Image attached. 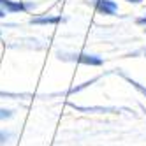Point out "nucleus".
Segmentation results:
<instances>
[{
    "label": "nucleus",
    "instance_id": "2eb2a0df",
    "mask_svg": "<svg viewBox=\"0 0 146 146\" xmlns=\"http://www.w3.org/2000/svg\"><path fill=\"white\" fill-rule=\"evenodd\" d=\"M0 35H2V32H0Z\"/></svg>",
    "mask_w": 146,
    "mask_h": 146
},
{
    "label": "nucleus",
    "instance_id": "f257e3e1",
    "mask_svg": "<svg viewBox=\"0 0 146 146\" xmlns=\"http://www.w3.org/2000/svg\"><path fill=\"white\" fill-rule=\"evenodd\" d=\"M56 56L64 62H74V64H79V65H88V67H100L104 64L102 56L99 55H93V53H70V51H58Z\"/></svg>",
    "mask_w": 146,
    "mask_h": 146
},
{
    "label": "nucleus",
    "instance_id": "ddd939ff",
    "mask_svg": "<svg viewBox=\"0 0 146 146\" xmlns=\"http://www.w3.org/2000/svg\"><path fill=\"white\" fill-rule=\"evenodd\" d=\"M143 55H144V56H146V48H144V49H143Z\"/></svg>",
    "mask_w": 146,
    "mask_h": 146
},
{
    "label": "nucleus",
    "instance_id": "0eeeda50",
    "mask_svg": "<svg viewBox=\"0 0 146 146\" xmlns=\"http://www.w3.org/2000/svg\"><path fill=\"white\" fill-rule=\"evenodd\" d=\"M99 79H100V76H95V78H92V79H88V81H85V83H81V85H78V86H72V88L67 92V95H74V93H79L81 90H85V88L92 86L93 83H97Z\"/></svg>",
    "mask_w": 146,
    "mask_h": 146
},
{
    "label": "nucleus",
    "instance_id": "f8f14e48",
    "mask_svg": "<svg viewBox=\"0 0 146 146\" xmlns=\"http://www.w3.org/2000/svg\"><path fill=\"white\" fill-rule=\"evenodd\" d=\"M7 16V13L5 11H2V9H0V18H5Z\"/></svg>",
    "mask_w": 146,
    "mask_h": 146
},
{
    "label": "nucleus",
    "instance_id": "423d86ee",
    "mask_svg": "<svg viewBox=\"0 0 146 146\" xmlns=\"http://www.w3.org/2000/svg\"><path fill=\"white\" fill-rule=\"evenodd\" d=\"M116 74H120V76H121L125 81H127V83H130V85H132V86H134V88L137 90V92L141 93V95L146 99V86H144V85H141V83H139V81H135L134 78H130V76H127V74H123L121 70H116Z\"/></svg>",
    "mask_w": 146,
    "mask_h": 146
},
{
    "label": "nucleus",
    "instance_id": "1a4fd4ad",
    "mask_svg": "<svg viewBox=\"0 0 146 146\" xmlns=\"http://www.w3.org/2000/svg\"><path fill=\"white\" fill-rule=\"evenodd\" d=\"M16 114L14 109H7V108H0V121H5V120H11Z\"/></svg>",
    "mask_w": 146,
    "mask_h": 146
},
{
    "label": "nucleus",
    "instance_id": "f03ea898",
    "mask_svg": "<svg viewBox=\"0 0 146 146\" xmlns=\"http://www.w3.org/2000/svg\"><path fill=\"white\" fill-rule=\"evenodd\" d=\"M35 7L34 2L27 0H0V9L5 11L7 14H16V13H30Z\"/></svg>",
    "mask_w": 146,
    "mask_h": 146
},
{
    "label": "nucleus",
    "instance_id": "4468645a",
    "mask_svg": "<svg viewBox=\"0 0 146 146\" xmlns=\"http://www.w3.org/2000/svg\"><path fill=\"white\" fill-rule=\"evenodd\" d=\"M144 34H146V28H144Z\"/></svg>",
    "mask_w": 146,
    "mask_h": 146
},
{
    "label": "nucleus",
    "instance_id": "6e6552de",
    "mask_svg": "<svg viewBox=\"0 0 146 146\" xmlns=\"http://www.w3.org/2000/svg\"><path fill=\"white\" fill-rule=\"evenodd\" d=\"M14 137V132L13 130H7V129H0V146H5L9 141Z\"/></svg>",
    "mask_w": 146,
    "mask_h": 146
},
{
    "label": "nucleus",
    "instance_id": "20e7f679",
    "mask_svg": "<svg viewBox=\"0 0 146 146\" xmlns=\"http://www.w3.org/2000/svg\"><path fill=\"white\" fill-rule=\"evenodd\" d=\"M72 109L81 111V113H99V114H114V113H120L118 108H113V106H76V104H69Z\"/></svg>",
    "mask_w": 146,
    "mask_h": 146
},
{
    "label": "nucleus",
    "instance_id": "7ed1b4c3",
    "mask_svg": "<svg viewBox=\"0 0 146 146\" xmlns=\"http://www.w3.org/2000/svg\"><path fill=\"white\" fill-rule=\"evenodd\" d=\"M93 7L102 16H116L120 11L116 0H93Z\"/></svg>",
    "mask_w": 146,
    "mask_h": 146
},
{
    "label": "nucleus",
    "instance_id": "9b49d317",
    "mask_svg": "<svg viewBox=\"0 0 146 146\" xmlns=\"http://www.w3.org/2000/svg\"><path fill=\"white\" fill-rule=\"evenodd\" d=\"M125 2H129V4H143V0H125Z\"/></svg>",
    "mask_w": 146,
    "mask_h": 146
},
{
    "label": "nucleus",
    "instance_id": "39448f33",
    "mask_svg": "<svg viewBox=\"0 0 146 146\" xmlns=\"http://www.w3.org/2000/svg\"><path fill=\"white\" fill-rule=\"evenodd\" d=\"M65 18L56 16V14H42V16H34L30 18V25H37V27H44V25H58L64 23Z\"/></svg>",
    "mask_w": 146,
    "mask_h": 146
},
{
    "label": "nucleus",
    "instance_id": "9d476101",
    "mask_svg": "<svg viewBox=\"0 0 146 146\" xmlns=\"http://www.w3.org/2000/svg\"><path fill=\"white\" fill-rule=\"evenodd\" d=\"M135 23H137L139 27H144V28H146V14L141 16V18H137V19H135Z\"/></svg>",
    "mask_w": 146,
    "mask_h": 146
}]
</instances>
